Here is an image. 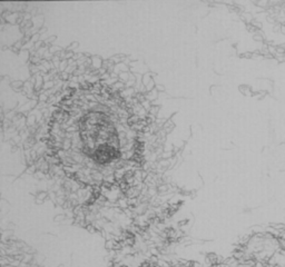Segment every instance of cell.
<instances>
[{
    "label": "cell",
    "instance_id": "1",
    "mask_svg": "<svg viewBox=\"0 0 285 267\" xmlns=\"http://www.w3.org/2000/svg\"><path fill=\"white\" fill-rule=\"evenodd\" d=\"M50 135L62 166L81 179L109 178L132 153L125 109L98 90L71 95L56 113Z\"/></svg>",
    "mask_w": 285,
    "mask_h": 267
}]
</instances>
